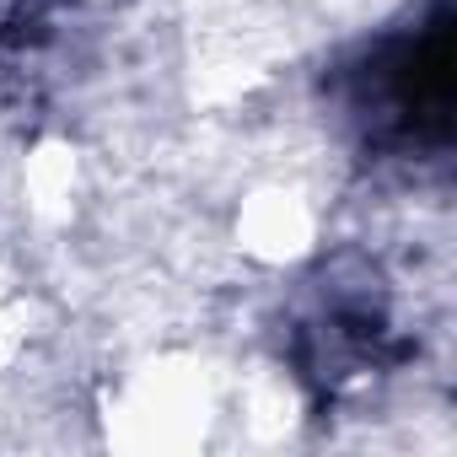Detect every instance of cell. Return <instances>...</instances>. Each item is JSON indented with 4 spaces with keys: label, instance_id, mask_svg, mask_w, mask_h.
I'll return each instance as SVG.
<instances>
[{
    "label": "cell",
    "instance_id": "6da1fadb",
    "mask_svg": "<svg viewBox=\"0 0 457 457\" xmlns=\"http://www.w3.org/2000/svg\"><path fill=\"white\" fill-rule=\"evenodd\" d=\"M243 232H248V243L259 248V253H270V259H291L302 243H307V215H302V204L296 199H264V204H253V215L243 220Z\"/></svg>",
    "mask_w": 457,
    "mask_h": 457
}]
</instances>
